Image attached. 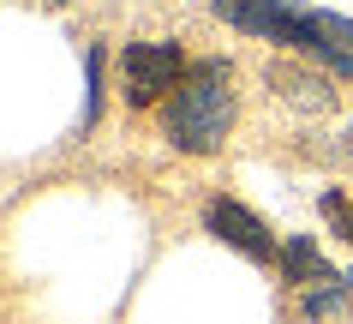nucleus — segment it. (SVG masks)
Returning a JSON list of instances; mask_svg holds the SVG:
<instances>
[{
  "mask_svg": "<svg viewBox=\"0 0 353 324\" xmlns=\"http://www.w3.org/2000/svg\"><path fill=\"white\" fill-rule=\"evenodd\" d=\"M276 270H281V283H288V288H317V283H330V276H335V270L323 265V252H317L312 234H288Z\"/></svg>",
  "mask_w": 353,
  "mask_h": 324,
  "instance_id": "nucleus-6",
  "label": "nucleus"
},
{
  "mask_svg": "<svg viewBox=\"0 0 353 324\" xmlns=\"http://www.w3.org/2000/svg\"><path fill=\"white\" fill-rule=\"evenodd\" d=\"M216 19H228L245 37L288 42L294 55L330 66L335 78H353V19L305 6V0H216Z\"/></svg>",
  "mask_w": 353,
  "mask_h": 324,
  "instance_id": "nucleus-1",
  "label": "nucleus"
},
{
  "mask_svg": "<svg viewBox=\"0 0 353 324\" xmlns=\"http://www.w3.org/2000/svg\"><path fill=\"white\" fill-rule=\"evenodd\" d=\"M347 151H353V126H347Z\"/></svg>",
  "mask_w": 353,
  "mask_h": 324,
  "instance_id": "nucleus-9",
  "label": "nucleus"
},
{
  "mask_svg": "<svg viewBox=\"0 0 353 324\" xmlns=\"http://www.w3.org/2000/svg\"><path fill=\"white\" fill-rule=\"evenodd\" d=\"M323 216H330V229L353 247V198L347 192H323Z\"/></svg>",
  "mask_w": 353,
  "mask_h": 324,
  "instance_id": "nucleus-8",
  "label": "nucleus"
},
{
  "mask_svg": "<svg viewBox=\"0 0 353 324\" xmlns=\"http://www.w3.org/2000/svg\"><path fill=\"white\" fill-rule=\"evenodd\" d=\"M347 294H353L347 276H330V283L305 288V318H330V312H341V306H347Z\"/></svg>",
  "mask_w": 353,
  "mask_h": 324,
  "instance_id": "nucleus-7",
  "label": "nucleus"
},
{
  "mask_svg": "<svg viewBox=\"0 0 353 324\" xmlns=\"http://www.w3.org/2000/svg\"><path fill=\"white\" fill-rule=\"evenodd\" d=\"M234 66L228 60H192V73L180 78V90L162 102V133L174 151L210 156L222 151V138L234 133Z\"/></svg>",
  "mask_w": 353,
  "mask_h": 324,
  "instance_id": "nucleus-2",
  "label": "nucleus"
},
{
  "mask_svg": "<svg viewBox=\"0 0 353 324\" xmlns=\"http://www.w3.org/2000/svg\"><path fill=\"white\" fill-rule=\"evenodd\" d=\"M263 78L276 84V90H281V102H288V108H299V115H330V108H335V90H330V78H317L312 66L276 60V66H270Z\"/></svg>",
  "mask_w": 353,
  "mask_h": 324,
  "instance_id": "nucleus-5",
  "label": "nucleus"
},
{
  "mask_svg": "<svg viewBox=\"0 0 353 324\" xmlns=\"http://www.w3.org/2000/svg\"><path fill=\"white\" fill-rule=\"evenodd\" d=\"M204 229L216 234L222 247L245 252L252 265H276V258H281V240L263 229V222L240 204V198H210V204H204Z\"/></svg>",
  "mask_w": 353,
  "mask_h": 324,
  "instance_id": "nucleus-4",
  "label": "nucleus"
},
{
  "mask_svg": "<svg viewBox=\"0 0 353 324\" xmlns=\"http://www.w3.org/2000/svg\"><path fill=\"white\" fill-rule=\"evenodd\" d=\"M186 73L192 66L180 55V42H126L120 48V96L132 108H156L162 96L180 90Z\"/></svg>",
  "mask_w": 353,
  "mask_h": 324,
  "instance_id": "nucleus-3",
  "label": "nucleus"
}]
</instances>
